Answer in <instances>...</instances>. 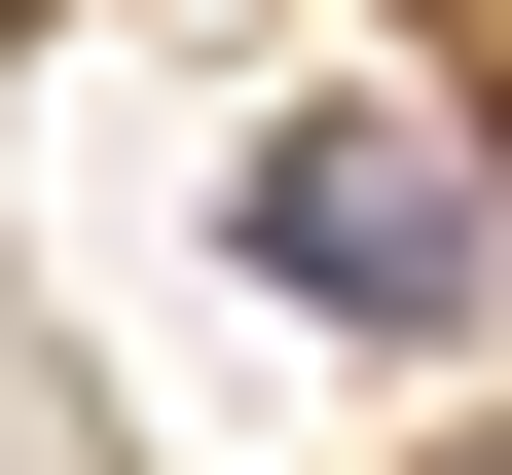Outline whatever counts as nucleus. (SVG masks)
Listing matches in <instances>:
<instances>
[{"label":"nucleus","mask_w":512,"mask_h":475,"mask_svg":"<svg viewBox=\"0 0 512 475\" xmlns=\"http://www.w3.org/2000/svg\"><path fill=\"white\" fill-rule=\"evenodd\" d=\"M256 293H293V329H476V293H512V147L330 74L293 147H256Z\"/></svg>","instance_id":"obj_1"},{"label":"nucleus","mask_w":512,"mask_h":475,"mask_svg":"<svg viewBox=\"0 0 512 475\" xmlns=\"http://www.w3.org/2000/svg\"><path fill=\"white\" fill-rule=\"evenodd\" d=\"M439 475H512V439H439Z\"/></svg>","instance_id":"obj_2"}]
</instances>
